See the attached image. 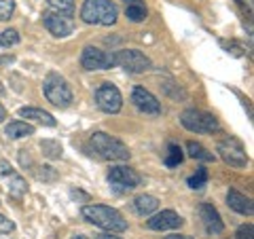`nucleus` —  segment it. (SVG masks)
Listing matches in <instances>:
<instances>
[{
    "instance_id": "f257e3e1",
    "label": "nucleus",
    "mask_w": 254,
    "mask_h": 239,
    "mask_svg": "<svg viewBox=\"0 0 254 239\" xmlns=\"http://www.w3.org/2000/svg\"><path fill=\"white\" fill-rule=\"evenodd\" d=\"M83 218L91 222L93 227L108 231V233H123L127 229V220L123 218V214L115 208H108V205H85Z\"/></svg>"
},
{
    "instance_id": "f03ea898",
    "label": "nucleus",
    "mask_w": 254,
    "mask_h": 239,
    "mask_svg": "<svg viewBox=\"0 0 254 239\" xmlns=\"http://www.w3.org/2000/svg\"><path fill=\"white\" fill-rule=\"evenodd\" d=\"M89 146L100 159H106V161H127L131 157L129 148H127L121 140L113 138L104 131H98L89 138Z\"/></svg>"
},
{
    "instance_id": "7ed1b4c3",
    "label": "nucleus",
    "mask_w": 254,
    "mask_h": 239,
    "mask_svg": "<svg viewBox=\"0 0 254 239\" xmlns=\"http://www.w3.org/2000/svg\"><path fill=\"white\" fill-rule=\"evenodd\" d=\"M119 17V9L110 0H85L81 9V19L93 26H113Z\"/></svg>"
},
{
    "instance_id": "20e7f679",
    "label": "nucleus",
    "mask_w": 254,
    "mask_h": 239,
    "mask_svg": "<svg viewBox=\"0 0 254 239\" xmlns=\"http://www.w3.org/2000/svg\"><path fill=\"white\" fill-rule=\"evenodd\" d=\"M43 91L47 95V100L58 108H68L72 104V89H70L68 81L55 72L47 74L45 83H43Z\"/></svg>"
},
{
    "instance_id": "39448f33",
    "label": "nucleus",
    "mask_w": 254,
    "mask_h": 239,
    "mask_svg": "<svg viewBox=\"0 0 254 239\" xmlns=\"http://www.w3.org/2000/svg\"><path fill=\"white\" fill-rule=\"evenodd\" d=\"M180 123L185 129L195 131V133H214L218 131V121L208 113H201V110H185L180 117Z\"/></svg>"
},
{
    "instance_id": "423d86ee",
    "label": "nucleus",
    "mask_w": 254,
    "mask_h": 239,
    "mask_svg": "<svg viewBox=\"0 0 254 239\" xmlns=\"http://www.w3.org/2000/svg\"><path fill=\"white\" fill-rule=\"evenodd\" d=\"M108 182H110V186H113L115 193H129V190L140 186L142 180L131 167L115 165V167H110V172H108Z\"/></svg>"
},
{
    "instance_id": "0eeeda50",
    "label": "nucleus",
    "mask_w": 254,
    "mask_h": 239,
    "mask_svg": "<svg viewBox=\"0 0 254 239\" xmlns=\"http://www.w3.org/2000/svg\"><path fill=\"white\" fill-rule=\"evenodd\" d=\"M113 55H115V66H121L131 74H142L150 68V60L138 49H123Z\"/></svg>"
},
{
    "instance_id": "6e6552de",
    "label": "nucleus",
    "mask_w": 254,
    "mask_h": 239,
    "mask_svg": "<svg viewBox=\"0 0 254 239\" xmlns=\"http://www.w3.org/2000/svg\"><path fill=\"white\" fill-rule=\"evenodd\" d=\"M95 104L102 113L106 115H117L123 106V98H121V91L117 89L113 83H102L95 91Z\"/></svg>"
},
{
    "instance_id": "1a4fd4ad",
    "label": "nucleus",
    "mask_w": 254,
    "mask_h": 239,
    "mask_svg": "<svg viewBox=\"0 0 254 239\" xmlns=\"http://www.w3.org/2000/svg\"><path fill=\"white\" fill-rule=\"evenodd\" d=\"M218 153H220V159L225 163H229L231 167H246L248 165V155H246V148L244 144L233 135H229L218 144Z\"/></svg>"
},
{
    "instance_id": "9d476101",
    "label": "nucleus",
    "mask_w": 254,
    "mask_h": 239,
    "mask_svg": "<svg viewBox=\"0 0 254 239\" xmlns=\"http://www.w3.org/2000/svg\"><path fill=\"white\" fill-rule=\"evenodd\" d=\"M81 66L85 70H110L115 68V55L98 47H85L81 53Z\"/></svg>"
},
{
    "instance_id": "9b49d317",
    "label": "nucleus",
    "mask_w": 254,
    "mask_h": 239,
    "mask_svg": "<svg viewBox=\"0 0 254 239\" xmlns=\"http://www.w3.org/2000/svg\"><path fill=\"white\" fill-rule=\"evenodd\" d=\"M43 23H45V28L58 38H66L72 34V30H74V21L70 19V15H64L58 11H47L43 15Z\"/></svg>"
},
{
    "instance_id": "f8f14e48",
    "label": "nucleus",
    "mask_w": 254,
    "mask_h": 239,
    "mask_svg": "<svg viewBox=\"0 0 254 239\" xmlns=\"http://www.w3.org/2000/svg\"><path fill=\"white\" fill-rule=\"evenodd\" d=\"M131 102H133V106L144 115H161L159 100L148 89H144V87H136V89L131 91Z\"/></svg>"
},
{
    "instance_id": "ddd939ff",
    "label": "nucleus",
    "mask_w": 254,
    "mask_h": 239,
    "mask_svg": "<svg viewBox=\"0 0 254 239\" xmlns=\"http://www.w3.org/2000/svg\"><path fill=\"white\" fill-rule=\"evenodd\" d=\"M0 178L6 182V188H9V193L13 197H23V195L28 193L26 180H23L6 161H0Z\"/></svg>"
},
{
    "instance_id": "4468645a",
    "label": "nucleus",
    "mask_w": 254,
    "mask_h": 239,
    "mask_svg": "<svg viewBox=\"0 0 254 239\" xmlns=\"http://www.w3.org/2000/svg\"><path fill=\"white\" fill-rule=\"evenodd\" d=\"M182 222L185 220H182L174 210H163V212L155 214V216H150V220L146 222V227L150 231H170V229L182 227Z\"/></svg>"
},
{
    "instance_id": "2eb2a0df",
    "label": "nucleus",
    "mask_w": 254,
    "mask_h": 239,
    "mask_svg": "<svg viewBox=\"0 0 254 239\" xmlns=\"http://www.w3.org/2000/svg\"><path fill=\"white\" fill-rule=\"evenodd\" d=\"M199 218L203 222L205 231L212 233V235H218V233H222V229H225V222H222L218 210L214 208L212 203H201L199 205Z\"/></svg>"
},
{
    "instance_id": "dca6fc26",
    "label": "nucleus",
    "mask_w": 254,
    "mask_h": 239,
    "mask_svg": "<svg viewBox=\"0 0 254 239\" xmlns=\"http://www.w3.org/2000/svg\"><path fill=\"white\" fill-rule=\"evenodd\" d=\"M227 203H229V208H231L233 212L244 214V216H252V212H254L252 199L242 195V193H237V190H233V188L227 193Z\"/></svg>"
},
{
    "instance_id": "f3484780",
    "label": "nucleus",
    "mask_w": 254,
    "mask_h": 239,
    "mask_svg": "<svg viewBox=\"0 0 254 239\" xmlns=\"http://www.w3.org/2000/svg\"><path fill=\"white\" fill-rule=\"evenodd\" d=\"M159 208V199L153 195H138L133 199V210H136L138 216H150L153 212H157Z\"/></svg>"
},
{
    "instance_id": "a211bd4d",
    "label": "nucleus",
    "mask_w": 254,
    "mask_h": 239,
    "mask_svg": "<svg viewBox=\"0 0 254 239\" xmlns=\"http://www.w3.org/2000/svg\"><path fill=\"white\" fill-rule=\"evenodd\" d=\"M19 115H21L23 119H32V121H36V123H43V125L55 127V119H53V115L47 113V110L32 108V106H23V108H19Z\"/></svg>"
},
{
    "instance_id": "6ab92c4d",
    "label": "nucleus",
    "mask_w": 254,
    "mask_h": 239,
    "mask_svg": "<svg viewBox=\"0 0 254 239\" xmlns=\"http://www.w3.org/2000/svg\"><path fill=\"white\" fill-rule=\"evenodd\" d=\"M4 133L9 135L11 140H19V138H28V135L34 133V127L26 121H13L4 127Z\"/></svg>"
},
{
    "instance_id": "aec40b11",
    "label": "nucleus",
    "mask_w": 254,
    "mask_h": 239,
    "mask_svg": "<svg viewBox=\"0 0 254 239\" xmlns=\"http://www.w3.org/2000/svg\"><path fill=\"white\" fill-rule=\"evenodd\" d=\"M187 150H189V155H190V157L197 159V161H205V163H210V161H214V159H216V157H214V155L210 153L208 148H203V146L199 144V142H193V140L187 142Z\"/></svg>"
},
{
    "instance_id": "412c9836",
    "label": "nucleus",
    "mask_w": 254,
    "mask_h": 239,
    "mask_svg": "<svg viewBox=\"0 0 254 239\" xmlns=\"http://www.w3.org/2000/svg\"><path fill=\"white\" fill-rule=\"evenodd\" d=\"M41 150H43V155L47 159H60L62 157V144L58 140H43Z\"/></svg>"
},
{
    "instance_id": "4be33fe9",
    "label": "nucleus",
    "mask_w": 254,
    "mask_h": 239,
    "mask_svg": "<svg viewBox=\"0 0 254 239\" xmlns=\"http://www.w3.org/2000/svg\"><path fill=\"white\" fill-rule=\"evenodd\" d=\"M125 15H127V19L133 21V23H140V21H144L146 19V9H144V4H127V9H125Z\"/></svg>"
},
{
    "instance_id": "5701e85b",
    "label": "nucleus",
    "mask_w": 254,
    "mask_h": 239,
    "mask_svg": "<svg viewBox=\"0 0 254 239\" xmlns=\"http://www.w3.org/2000/svg\"><path fill=\"white\" fill-rule=\"evenodd\" d=\"M182 161H185V153H182V148L178 144H170L168 157H165V165H168V167H176Z\"/></svg>"
},
{
    "instance_id": "b1692460",
    "label": "nucleus",
    "mask_w": 254,
    "mask_h": 239,
    "mask_svg": "<svg viewBox=\"0 0 254 239\" xmlns=\"http://www.w3.org/2000/svg\"><path fill=\"white\" fill-rule=\"evenodd\" d=\"M187 184L193 188V190H201L205 184H208V170L199 167V170L195 172V176H190V178L187 180Z\"/></svg>"
},
{
    "instance_id": "393cba45",
    "label": "nucleus",
    "mask_w": 254,
    "mask_h": 239,
    "mask_svg": "<svg viewBox=\"0 0 254 239\" xmlns=\"http://www.w3.org/2000/svg\"><path fill=\"white\" fill-rule=\"evenodd\" d=\"M47 4H49L53 11L64 13V15L74 13V0H47Z\"/></svg>"
},
{
    "instance_id": "a878e982",
    "label": "nucleus",
    "mask_w": 254,
    "mask_h": 239,
    "mask_svg": "<svg viewBox=\"0 0 254 239\" xmlns=\"http://www.w3.org/2000/svg\"><path fill=\"white\" fill-rule=\"evenodd\" d=\"M19 45V32L17 30H2L0 32V47H15Z\"/></svg>"
},
{
    "instance_id": "bb28decb",
    "label": "nucleus",
    "mask_w": 254,
    "mask_h": 239,
    "mask_svg": "<svg viewBox=\"0 0 254 239\" xmlns=\"http://www.w3.org/2000/svg\"><path fill=\"white\" fill-rule=\"evenodd\" d=\"M13 9H15V2H13V0H0V21L11 19Z\"/></svg>"
},
{
    "instance_id": "cd10ccee",
    "label": "nucleus",
    "mask_w": 254,
    "mask_h": 239,
    "mask_svg": "<svg viewBox=\"0 0 254 239\" xmlns=\"http://www.w3.org/2000/svg\"><path fill=\"white\" fill-rule=\"evenodd\" d=\"M38 170H41V172H36L38 180H55V178H58L55 170H53V167H49V165H43V167H38Z\"/></svg>"
},
{
    "instance_id": "c85d7f7f",
    "label": "nucleus",
    "mask_w": 254,
    "mask_h": 239,
    "mask_svg": "<svg viewBox=\"0 0 254 239\" xmlns=\"http://www.w3.org/2000/svg\"><path fill=\"white\" fill-rule=\"evenodd\" d=\"M237 239H254V227L250 225H242L240 229H237V233H235Z\"/></svg>"
},
{
    "instance_id": "c756f323",
    "label": "nucleus",
    "mask_w": 254,
    "mask_h": 239,
    "mask_svg": "<svg viewBox=\"0 0 254 239\" xmlns=\"http://www.w3.org/2000/svg\"><path fill=\"white\" fill-rule=\"evenodd\" d=\"M11 231H15V225L9 218H4L2 214H0V233H11Z\"/></svg>"
},
{
    "instance_id": "7c9ffc66",
    "label": "nucleus",
    "mask_w": 254,
    "mask_h": 239,
    "mask_svg": "<svg viewBox=\"0 0 254 239\" xmlns=\"http://www.w3.org/2000/svg\"><path fill=\"white\" fill-rule=\"evenodd\" d=\"M95 239H121V237H117L115 233H108V231H106V233H100V235H95Z\"/></svg>"
},
{
    "instance_id": "2f4dec72",
    "label": "nucleus",
    "mask_w": 254,
    "mask_h": 239,
    "mask_svg": "<svg viewBox=\"0 0 254 239\" xmlns=\"http://www.w3.org/2000/svg\"><path fill=\"white\" fill-rule=\"evenodd\" d=\"M163 239H190L187 235H168V237H163Z\"/></svg>"
},
{
    "instance_id": "473e14b6",
    "label": "nucleus",
    "mask_w": 254,
    "mask_h": 239,
    "mask_svg": "<svg viewBox=\"0 0 254 239\" xmlns=\"http://www.w3.org/2000/svg\"><path fill=\"white\" fill-rule=\"evenodd\" d=\"M4 119H6V110L2 108V104H0V123H2Z\"/></svg>"
},
{
    "instance_id": "72a5a7b5",
    "label": "nucleus",
    "mask_w": 254,
    "mask_h": 239,
    "mask_svg": "<svg viewBox=\"0 0 254 239\" xmlns=\"http://www.w3.org/2000/svg\"><path fill=\"white\" fill-rule=\"evenodd\" d=\"M72 239H89V237H85V235H74Z\"/></svg>"
}]
</instances>
